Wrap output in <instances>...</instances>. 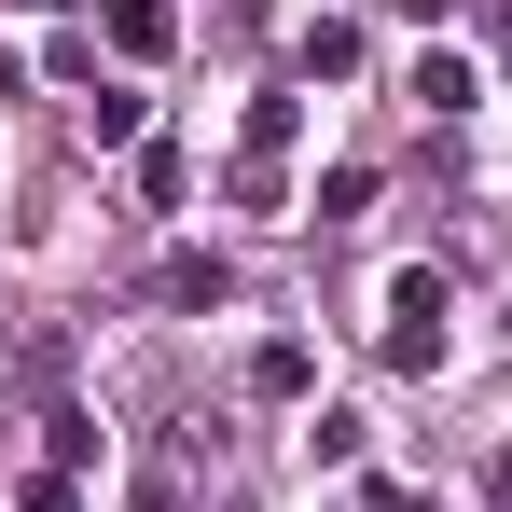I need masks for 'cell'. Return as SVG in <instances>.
<instances>
[{
  "mask_svg": "<svg viewBox=\"0 0 512 512\" xmlns=\"http://www.w3.org/2000/svg\"><path fill=\"white\" fill-rule=\"evenodd\" d=\"M416 111H471V56L429 42V56H416Z\"/></svg>",
  "mask_w": 512,
  "mask_h": 512,
  "instance_id": "5b68a950",
  "label": "cell"
},
{
  "mask_svg": "<svg viewBox=\"0 0 512 512\" xmlns=\"http://www.w3.org/2000/svg\"><path fill=\"white\" fill-rule=\"evenodd\" d=\"M250 388H263V402H305V388H319L305 333H263V346H250Z\"/></svg>",
  "mask_w": 512,
  "mask_h": 512,
  "instance_id": "7a4b0ae2",
  "label": "cell"
},
{
  "mask_svg": "<svg viewBox=\"0 0 512 512\" xmlns=\"http://www.w3.org/2000/svg\"><path fill=\"white\" fill-rule=\"evenodd\" d=\"M402 14H416V28H443V14H457V0H402Z\"/></svg>",
  "mask_w": 512,
  "mask_h": 512,
  "instance_id": "52a82bcc",
  "label": "cell"
},
{
  "mask_svg": "<svg viewBox=\"0 0 512 512\" xmlns=\"http://www.w3.org/2000/svg\"><path fill=\"white\" fill-rule=\"evenodd\" d=\"M84 125H97V153H125V139H139V97H125V84H97V97H84Z\"/></svg>",
  "mask_w": 512,
  "mask_h": 512,
  "instance_id": "8992f818",
  "label": "cell"
},
{
  "mask_svg": "<svg viewBox=\"0 0 512 512\" xmlns=\"http://www.w3.org/2000/svg\"><path fill=\"white\" fill-rule=\"evenodd\" d=\"M153 291H167V305H222L236 277H222V250H167V277H153Z\"/></svg>",
  "mask_w": 512,
  "mask_h": 512,
  "instance_id": "3957f363",
  "label": "cell"
},
{
  "mask_svg": "<svg viewBox=\"0 0 512 512\" xmlns=\"http://www.w3.org/2000/svg\"><path fill=\"white\" fill-rule=\"evenodd\" d=\"M499 512H512V457H499Z\"/></svg>",
  "mask_w": 512,
  "mask_h": 512,
  "instance_id": "ba28073f",
  "label": "cell"
},
{
  "mask_svg": "<svg viewBox=\"0 0 512 512\" xmlns=\"http://www.w3.org/2000/svg\"><path fill=\"white\" fill-rule=\"evenodd\" d=\"M111 42H125V56H167L180 14H167V0H111Z\"/></svg>",
  "mask_w": 512,
  "mask_h": 512,
  "instance_id": "277c9868",
  "label": "cell"
},
{
  "mask_svg": "<svg viewBox=\"0 0 512 512\" xmlns=\"http://www.w3.org/2000/svg\"><path fill=\"white\" fill-rule=\"evenodd\" d=\"M388 360H402V374H443V360H457V291H443L429 263L388 277Z\"/></svg>",
  "mask_w": 512,
  "mask_h": 512,
  "instance_id": "6da1fadb",
  "label": "cell"
}]
</instances>
